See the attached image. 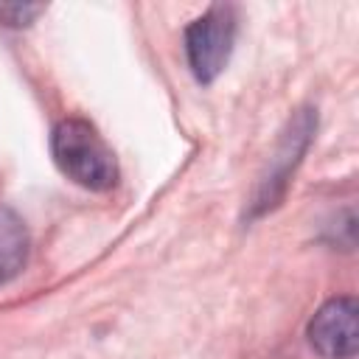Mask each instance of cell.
<instances>
[{"mask_svg":"<svg viewBox=\"0 0 359 359\" xmlns=\"http://www.w3.org/2000/svg\"><path fill=\"white\" fill-rule=\"evenodd\" d=\"M236 42V8L210 6L185 28V56L194 79L210 84L227 65Z\"/></svg>","mask_w":359,"mask_h":359,"instance_id":"2","label":"cell"},{"mask_svg":"<svg viewBox=\"0 0 359 359\" xmlns=\"http://www.w3.org/2000/svg\"><path fill=\"white\" fill-rule=\"evenodd\" d=\"M314 129H317L314 109H300V112H294V118H289V123L278 140V149L269 157V165L261 174L258 188L250 199V216H261L280 202V196L286 194V185L292 180V171L297 168L300 157L306 154V149L311 143Z\"/></svg>","mask_w":359,"mask_h":359,"instance_id":"3","label":"cell"},{"mask_svg":"<svg viewBox=\"0 0 359 359\" xmlns=\"http://www.w3.org/2000/svg\"><path fill=\"white\" fill-rule=\"evenodd\" d=\"M28 252H31V238L25 222L11 208L0 205V286L14 280L25 269Z\"/></svg>","mask_w":359,"mask_h":359,"instance_id":"5","label":"cell"},{"mask_svg":"<svg viewBox=\"0 0 359 359\" xmlns=\"http://www.w3.org/2000/svg\"><path fill=\"white\" fill-rule=\"evenodd\" d=\"M356 314H359V306L351 294L331 297L309 320V328H306L309 345L325 359H353L359 348Z\"/></svg>","mask_w":359,"mask_h":359,"instance_id":"4","label":"cell"},{"mask_svg":"<svg viewBox=\"0 0 359 359\" xmlns=\"http://www.w3.org/2000/svg\"><path fill=\"white\" fill-rule=\"evenodd\" d=\"M42 11H45V6H39V3H0V25L25 28Z\"/></svg>","mask_w":359,"mask_h":359,"instance_id":"6","label":"cell"},{"mask_svg":"<svg viewBox=\"0 0 359 359\" xmlns=\"http://www.w3.org/2000/svg\"><path fill=\"white\" fill-rule=\"evenodd\" d=\"M50 151L59 171L87 191H109L118 182V160L98 129L84 118H65L53 126Z\"/></svg>","mask_w":359,"mask_h":359,"instance_id":"1","label":"cell"}]
</instances>
